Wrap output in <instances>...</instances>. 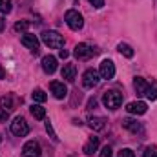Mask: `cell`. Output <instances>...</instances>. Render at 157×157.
I'll use <instances>...</instances> for the list:
<instances>
[{
  "label": "cell",
  "instance_id": "15",
  "mask_svg": "<svg viewBox=\"0 0 157 157\" xmlns=\"http://www.w3.org/2000/svg\"><path fill=\"white\" fill-rule=\"evenodd\" d=\"M97 148H99V137H90V141L84 144V154L86 155H93V152H97Z\"/></svg>",
  "mask_w": 157,
  "mask_h": 157
},
{
  "label": "cell",
  "instance_id": "27",
  "mask_svg": "<svg viewBox=\"0 0 157 157\" xmlns=\"http://www.w3.org/2000/svg\"><path fill=\"white\" fill-rule=\"evenodd\" d=\"M99 157H113V150L110 148V146H104L102 148V152H101V155Z\"/></svg>",
  "mask_w": 157,
  "mask_h": 157
},
{
  "label": "cell",
  "instance_id": "14",
  "mask_svg": "<svg viewBox=\"0 0 157 157\" xmlns=\"http://www.w3.org/2000/svg\"><path fill=\"white\" fill-rule=\"evenodd\" d=\"M122 126L126 128V130H130L132 133H141L143 132V126H141V122H137L135 119H122Z\"/></svg>",
  "mask_w": 157,
  "mask_h": 157
},
{
  "label": "cell",
  "instance_id": "16",
  "mask_svg": "<svg viewBox=\"0 0 157 157\" xmlns=\"http://www.w3.org/2000/svg\"><path fill=\"white\" fill-rule=\"evenodd\" d=\"M133 88H135L137 95H144L146 93V88H148V82L143 77H135L133 78Z\"/></svg>",
  "mask_w": 157,
  "mask_h": 157
},
{
  "label": "cell",
  "instance_id": "28",
  "mask_svg": "<svg viewBox=\"0 0 157 157\" xmlns=\"http://www.w3.org/2000/svg\"><path fill=\"white\" fill-rule=\"evenodd\" d=\"M46 130H48V133H49V135L53 137V141H59V137L55 135V132H53V126H51V122H49V121L46 122Z\"/></svg>",
  "mask_w": 157,
  "mask_h": 157
},
{
  "label": "cell",
  "instance_id": "5",
  "mask_svg": "<svg viewBox=\"0 0 157 157\" xmlns=\"http://www.w3.org/2000/svg\"><path fill=\"white\" fill-rule=\"evenodd\" d=\"M66 24L73 29V31H78V29H82V26H84V18H82V15L75 11V9H70L68 13H66Z\"/></svg>",
  "mask_w": 157,
  "mask_h": 157
},
{
  "label": "cell",
  "instance_id": "25",
  "mask_svg": "<svg viewBox=\"0 0 157 157\" xmlns=\"http://www.w3.org/2000/svg\"><path fill=\"white\" fill-rule=\"evenodd\" d=\"M143 157H157V146H155V144H150V146L144 150Z\"/></svg>",
  "mask_w": 157,
  "mask_h": 157
},
{
  "label": "cell",
  "instance_id": "1",
  "mask_svg": "<svg viewBox=\"0 0 157 157\" xmlns=\"http://www.w3.org/2000/svg\"><path fill=\"white\" fill-rule=\"evenodd\" d=\"M102 104H104L106 108H110V110H117L119 106L122 104V93L117 91V90H108V91H104V95H102Z\"/></svg>",
  "mask_w": 157,
  "mask_h": 157
},
{
  "label": "cell",
  "instance_id": "26",
  "mask_svg": "<svg viewBox=\"0 0 157 157\" xmlns=\"http://www.w3.org/2000/svg\"><path fill=\"white\" fill-rule=\"evenodd\" d=\"M117 157H135V154H133L130 148H122V150H119Z\"/></svg>",
  "mask_w": 157,
  "mask_h": 157
},
{
  "label": "cell",
  "instance_id": "22",
  "mask_svg": "<svg viewBox=\"0 0 157 157\" xmlns=\"http://www.w3.org/2000/svg\"><path fill=\"white\" fill-rule=\"evenodd\" d=\"M31 97H33V101H35V102H46V99H48V95H46V93H44V90H40V88L33 90Z\"/></svg>",
  "mask_w": 157,
  "mask_h": 157
},
{
  "label": "cell",
  "instance_id": "10",
  "mask_svg": "<svg viewBox=\"0 0 157 157\" xmlns=\"http://www.w3.org/2000/svg\"><path fill=\"white\" fill-rule=\"evenodd\" d=\"M49 90H51V93H53L55 99H64V97L68 95L66 84H64V82H59V80H53V82L49 84Z\"/></svg>",
  "mask_w": 157,
  "mask_h": 157
},
{
  "label": "cell",
  "instance_id": "30",
  "mask_svg": "<svg viewBox=\"0 0 157 157\" xmlns=\"http://www.w3.org/2000/svg\"><path fill=\"white\" fill-rule=\"evenodd\" d=\"M59 55H60V59H68V57H70V51H68V49H62V48H60Z\"/></svg>",
  "mask_w": 157,
  "mask_h": 157
},
{
  "label": "cell",
  "instance_id": "33",
  "mask_svg": "<svg viewBox=\"0 0 157 157\" xmlns=\"http://www.w3.org/2000/svg\"><path fill=\"white\" fill-rule=\"evenodd\" d=\"M4 29H6V20H4V18L0 17V33H2Z\"/></svg>",
  "mask_w": 157,
  "mask_h": 157
},
{
  "label": "cell",
  "instance_id": "9",
  "mask_svg": "<svg viewBox=\"0 0 157 157\" xmlns=\"http://www.w3.org/2000/svg\"><path fill=\"white\" fill-rule=\"evenodd\" d=\"M20 42H22V46H26L28 49H31L35 55L39 53V39H37V35H31V33H24L22 35V39H20Z\"/></svg>",
  "mask_w": 157,
  "mask_h": 157
},
{
  "label": "cell",
  "instance_id": "18",
  "mask_svg": "<svg viewBox=\"0 0 157 157\" xmlns=\"http://www.w3.org/2000/svg\"><path fill=\"white\" fill-rule=\"evenodd\" d=\"M144 97H146L148 101H155V99H157V80H154L152 84H148Z\"/></svg>",
  "mask_w": 157,
  "mask_h": 157
},
{
  "label": "cell",
  "instance_id": "23",
  "mask_svg": "<svg viewBox=\"0 0 157 157\" xmlns=\"http://www.w3.org/2000/svg\"><path fill=\"white\" fill-rule=\"evenodd\" d=\"M0 13L2 15L11 13V0H0Z\"/></svg>",
  "mask_w": 157,
  "mask_h": 157
},
{
  "label": "cell",
  "instance_id": "34",
  "mask_svg": "<svg viewBox=\"0 0 157 157\" xmlns=\"http://www.w3.org/2000/svg\"><path fill=\"white\" fill-rule=\"evenodd\" d=\"M0 78H6V71L2 70V66H0Z\"/></svg>",
  "mask_w": 157,
  "mask_h": 157
},
{
  "label": "cell",
  "instance_id": "2",
  "mask_svg": "<svg viewBox=\"0 0 157 157\" xmlns=\"http://www.w3.org/2000/svg\"><path fill=\"white\" fill-rule=\"evenodd\" d=\"M42 42H44L48 48L60 49V48L64 46V37H62L59 31H44V33H42Z\"/></svg>",
  "mask_w": 157,
  "mask_h": 157
},
{
  "label": "cell",
  "instance_id": "3",
  "mask_svg": "<svg viewBox=\"0 0 157 157\" xmlns=\"http://www.w3.org/2000/svg\"><path fill=\"white\" fill-rule=\"evenodd\" d=\"M73 55L77 57L78 60H88V59H91L93 55H97V49H95V48H91L90 44L80 42V44H77V46H75Z\"/></svg>",
  "mask_w": 157,
  "mask_h": 157
},
{
  "label": "cell",
  "instance_id": "8",
  "mask_svg": "<svg viewBox=\"0 0 157 157\" xmlns=\"http://www.w3.org/2000/svg\"><path fill=\"white\" fill-rule=\"evenodd\" d=\"M40 154H42V150L37 141H28L22 148V157H40Z\"/></svg>",
  "mask_w": 157,
  "mask_h": 157
},
{
  "label": "cell",
  "instance_id": "6",
  "mask_svg": "<svg viewBox=\"0 0 157 157\" xmlns=\"http://www.w3.org/2000/svg\"><path fill=\"white\" fill-rule=\"evenodd\" d=\"M99 80H101L99 71H95V70H86L84 75H82V86H84L86 90H91V88H95V86L99 84Z\"/></svg>",
  "mask_w": 157,
  "mask_h": 157
},
{
  "label": "cell",
  "instance_id": "11",
  "mask_svg": "<svg viewBox=\"0 0 157 157\" xmlns=\"http://www.w3.org/2000/svg\"><path fill=\"white\" fill-rule=\"evenodd\" d=\"M146 110H148V106L143 101H133L126 106V112L132 113V115H143V113H146Z\"/></svg>",
  "mask_w": 157,
  "mask_h": 157
},
{
  "label": "cell",
  "instance_id": "4",
  "mask_svg": "<svg viewBox=\"0 0 157 157\" xmlns=\"http://www.w3.org/2000/svg\"><path fill=\"white\" fill-rule=\"evenodd\" d=\"M11 133L17 135V137L28 135V133H29V126H28L26 119L24 117H15L13 119V122H11Z\"/></svg>",
  "mask_w": 157,
  "mask_h": 157
},
{
  "label": "cell",
  "instance_id": "12",
  "mask_svg": "<svg viewBox=\"0 0 157 157\" xmlns=\"http://www.w3.org/2000/svg\"><path fill=\"white\" fill-rule=\"evenodd\" d=\"M42 70H44V73H48V75L55 73V70H57V57L46 55V57L42 59Z\"/></svg>",
  "mask_w": 157,
  "mask_h": 157
},
{
  "label": "cell",
  "instance_id": "13",
  "mask_svg": "<svg viewBox=\"0 0 157 157\" xmlns=\"http://www.w3.org/2000/svg\"><path fill=\"white\" fill-rule=\"evenodd\" d=\"M60 75H62V78H66L68 82H73L75 77H77V66L75 64H64Z\"/></svg>",
  "mask_w": 157,
  "mask_h": 157
},
{
  "label": "cell",
  "instance_id": "19",
  "mask_svg": "<svg viewBox=\"0 0 157 157\" xmlns=\"http://www.w3.org/2000/svg\"><path fill=\"white\" fill-rule=\"evenodd\" d=\"M29 112H31V115H33V117L39 119V121L46 117V108H42L40 104H33V106L29 108Z\"/></svg>",
  "mask_w": 157,
  "mask_h": 157
},
{
  "label": "cell",
  "instance_id": "32",
  "mask_svg": "<svg viewBox=\"0 0 157 157\" xmlns=\"http://www.w3.org/2000/svg\"><path fill=\"white\" fill-rule=\"evenodd\" d=\"M97 106V101L95 99H90V102H88V110H93Z\"/></svg>",
  "mask_w": 157,
  "mask_h": 157
},
{
  "label": "cell",
  "instance_id": "31",
  "mask_svg": "<svg viewBox=\"0 0 157 157\" xmlns=\"http://www.w3.org/2000/svg\"><path fill=\"white\" fill-rule=\"evenodd\" d=\"M7 117H9V113H7L6 110L0 108V121H7Z\"/></svg>",
  "mask_w": 157,
  "mask_h": 157
},
{
  "label": "cell",
  "instance_id": "17",
  "mask_svg": "<svg viewBox=\"0 0 157 157\" xmlns=\"http://www.w3.org/2000/svg\"><path fill=\"white\" fill-rule=\"evenodd\" d=\"M104 126H106V121L102 117H91L90 119V128H91V130L101 132V130H104Z\"/></svg>",
  "mask_w": 157,
  "mask_h": 157
},
{
  "label": "cell",
  "instance_id": "21",
  "mask_svg": "<svg viewBox=\"0 0 157 157\" xmlns=\"http://www.w3.org/2000/svg\"><path fill=\"white\" fill-rule=\"evenodd\" d=\"M13 99L9 97V95H4L2 99H0V108L2 110H6V112H9V110H13Z\"/></svg>",
  "mask_w": 157,
  "mask_h": 157
},
{
  "label": "cell",
  "instance_id": "24",
  "mask_svg": "<svg viewBox=\"0 0 157 157\" xmlns=\"http://www.w3.org/2000/svg\"><path fill=\"white\" fill-rule=\"evenodd\" d=\"M28 28H29V22H28V20H20V22L15 24V31H17V33H24Z\"/></svg>",
  "mask_w": 157,
  "mask_h": 157
},
{
  "label": "cell",
  "instance_id": "29",
  "mask_svg": "<svg viewBox=\"0 0 157 157\" xmlns=\"http://www.w3.org/2000/svg\"><path fill=\"white\" fill-rule=\"evenodd\" d=\"M90 4H91L93 7H102V6H104V0H90Z\"/></svg>",
  "mask_w": 157,
  "mask_h": 157
},
{
  "label": "cell",
  "instance_id": "20",
  "mask_svg": "<svg viewBox=\"0 0 157 157\" xmlns=\"http://www.w3.org/2000/svg\"><path fill=\"white\" fill-rule=\"evenodd\" d=\"M117 49H119V53H121V55H124V57H128V59H132V57L135 55V51L132 49V46H128V44H122V42L117 46Z\"/></svg>",
  "mask_w": 157,
  "mask_h": 157
},
{
  "label": "cell",
  "instance_id": "7",
  "mask_svg": "<svg viewBox=\"0 0 157 157\" xmlns=\"http://www.w3.org/2000/svg\"><path fill=\"white\" fill-rule=\"evenodd\" d=\"M99 75H101V78H106V80L113 78L115 77V64L110 59H104L99 66Z\"/></svg>",
  "mask_w": 157,
  "mask_h": 157
}]
</instances>
